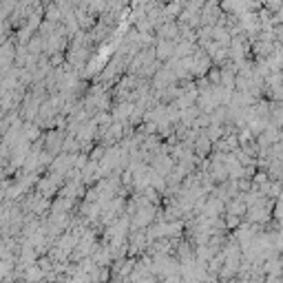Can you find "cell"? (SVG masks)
Wrapping results in <instances>:
<instances>
[{"label": "cell", "instance_id": "obj_1", "mask_svg": "<svg viewBox=\"0 0 283 283\" xmlns=\"http://www.w3.org/2000/svg\"><path fill=\"white\" fill-rule=\"evenodd\" d=\"M263 7H268L270 11H279V9L283 7V0H261Z\"/></svg>", "mask_w": 283, "mask_h": 283}, {"label": "cell", "instance_id": "obj_2", "mask_svg": "<svg viewBox=\"0 0 283 283\" xmlns=\"http://www.w3.org/2000/svg\"><path fill=\"white\" fill-rule=\"evenodd\" d=\"M250 188V182H241V190H248Z\"/></svg>", "mask_w": 283, "mask_h": 283}]
</instances>
